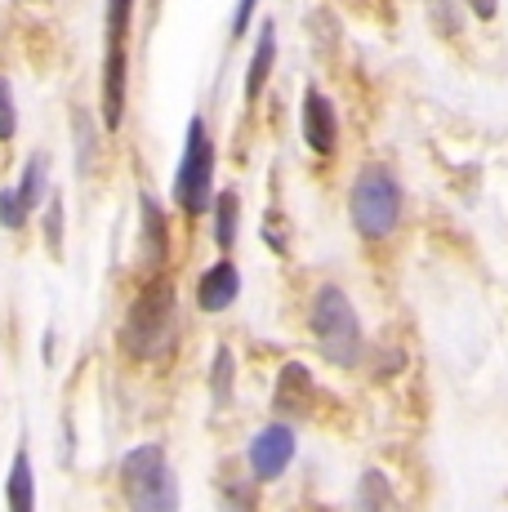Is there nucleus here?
<instances>
[{
	"label": "nucleus",
	"mask_w": 508,
	"mask_h": 512,
	"mask_svg": "<svg viewBox=\"0 0 508 512\" xmlns=\"http://www.w3.org/2000/svg\"><path fill=\"white\" fill-rule=\"evenodd\" d=\"M174 334H179V299H174L170 281H152L125 312L121 343L134 361H161L174 352Z\"/></svg>",
	"instance_id": "nucleus-1"
},
{
	"label": "nucleus",
	"mask_w": 508,
	"mask_h": 512,
	"mask_svg": "<svg viewBox=\"0 0 508 512\" xmlns=\"http://www.w3.org/2000/svg\"><path fill=\"white\" fill-rule=\"evenodd\" d=\"M308 326L326 361H335V366H357L361 361V321L353 312V299L339 285H321L312 294Z\"/></svg>",
	"instance_id": "nucleus-2"
},
{
	"label": "nucleus",
	"mask_w": 508,
	"mask_h": 512,
	"mask_svg": "<svg viewBox=\"0 0 508 512\" xmlns=\"http://www.w3.org/2000/svg\"><path fill=\"white\" fill-rule=\"evenodd\" d=\"M348 210H353V228L366 241H384L402 219V183L393 179L388 165H361L348 192Z\"/></svg>",
	"instance_id": "nucleus-3"
},
{
	"label": "nucleus",
	"mask_w": 508,
	"mask_h": 512,
	"mask_svg": "<svg viewBox=\"0 0 508 512\" xmlns=\"http://www.w3.org/2000/svg\"><path fill=\"white\" fill-rule=\"evenodd\" d=\"M121 486L130 512H179V486L161 446H139L121 459Z\"/></svg>",
	"instance_id": "nucleus-4"
},
{
	"label": "nucleus",
	"mask_w": 508,
	"mask_h": 512,
	"mask_svg": "<svg viewBox=\"0 0 508 512\" xmlns=\"http://www.w3.org/2000/svg\"><path fill=\"white\" fill-rule=\"evenodd\" d=\"M210 192H214V143L201 116H192L188 143H183V165L174 174V201L183 205V214H205V205H214Z\"/></svg>",
	"instance_id": "nucleus-5"
},
{
	"label": "nucleus",
	"mask_w": 508,
	"mask_h": 512,
	"mask_svg": "<svg viewBox=\"0 0 508 512\" xmlns=\"http://www.w3.org/2000/svg\"><path fill=\"white\" fill-rule=\"evenodd\" d=\"M250 468L259 481H277L281 472L290 468V459H295V428L290 423H268L263 432H254L250 441Z\"/></svg>",
	"instance_id": "nucleus-6"
},
{
	"label": "nucleus",
	"mask_w": 508,
	"mask_h": 512,
	"mask_svg": "<svg viewBox=\"0 0 508 512\" xmlns=\"http://www.w3.org/2000/svg\"><path fill=\"white\" fill-rule=\"evenodd\" d=\"M304 143L312 147L317 156H330L339 147V116H335V103L312 85L304 94Z\"/></svg>",
	"instance_id": "nucleus-7"
},
{
	"label": "nucleus",
	"mask_w": 508,
	"mask_h": 512,
	"mask_svg": "<svg viewBox=\"0 0 508 512\" xmlns=\"http://www.w3.org/2000/svg\"><path fill=\"white\" fill-rule=\"evenodd\" d=\"M241 294V272L232 268L228 259H219L210 272L197 281V303L205 312H223V308H232V299Z\"/></svg>",
	"instance_id": "nucleus-8"
},
{
	"label": "nucleus",
	"mask_w": 508,
	"mask_h": 512,
	"mask_svg": "<svg viewBox=\"0 0 508 512\" xmlns=\"http://www.w3.org/2000/svg\"><path fill=\"white\" fill-rule=\"evenodd\" d=\"M139 214H143V263H148V268H161L165 254H170V223H165L156 196H148V192L139 196Z\"/></svg>",
	"instance_id": "nucleus-9"
},
{
	"label": "nucleus",
	"mask_w": 508,
	"mask_h": 512,
	"mask_svg": "<svg viewBox=\"0 0 508 512\" xmlns=\"http://www.w3.org/2000/svg\"><path fill=\"white\" fill-rule=\"evenodd\" d=\"M121 116H125V45L107 49V63H103V125L116 130Z\"/></svg>",
	"instance_id": "nucleus-10"
},
{
	"label": "nucleus",
	"mask_w": 508,
	"mask_h": 512,
	"mask_svg": "<svg viewBox=\"0 0 508 512\" xmlns=\"http://www.w3.org/2000/svg\"><path fill=\"white\" fill-rule=\"evenodd\" d=\"M277 410L281 415H308L312 410V379H308L304 366H295V361H290L277 379Z\"/></svg>",
	"instance_id": "nucleus-11"
},
{
	"label": "nucleus",
	"mask_w": 508,
	"mask_h": 512,
	"mask_svg": "<svg viewBox=\"0 0 508 512\" xmlns=\"http://www.w3.org/2000/svg\"><path fill=\"white\" fill-rule=\"evenodd\" d=\"M272 63H277V23L259 27V41H254V58H250V76H246V98H259L263 85L272 76Z\"/></svg>",
	"instance_id": "nucleus-12"
},
{
	"label": "nucleus",
	"mask_w": 508,
	"mask_h": 512,
	"mask_svg": "<svg viewBox=\"0 0 508 512\" xmlns=\"http://www.w3.org/2000/svg\"><path fill=\"white\" fill-rule=\"evenodd\" d=\"M9 512H36V477H32V459L27 450L14 455V468H9Z\"/></svg>",
	"instance_id": "nucleus-13"
},
{
	"label": "nucleus",
	"mask_w": 508,
	"mask_h": 512,
	"mask_svg": "<svg viewBox=\"0 0 508 512\" xmlns=\"http://www.w3.org/2000/svg\"><path fill=\"white\" fill-rule=\"evenodd\" d=\"M45 170H50V156H45V152L27 156V170H23V179H18V187H14L27 214H32L36 205H41V196H45Z\"/></svg>",
	"instance_id": "nucleus-14"
},
{
	"label": "nucleus",
	"mask_w": 508,
	"mask_h": 512,
	"mask_svg": "<svg viewBox=\"0 0 508 512\" xmlns=\"http://www.w3.org/2000/svg\"><path fill=\"white\" fill-rule=\"evenodd\" d=\"M237 214H241V201L232 192L214 196V241L223 250H232V241H237Z\"/></svg>",
	"instance_id": "nucleus-15"
},
{
	"label": "nucleus",
	"mask_w": 508,
	"mask_h": 512,
	"mask_svg": "<svg viewBox=\"0 0 508 512\" xmlns=\"http://www.w3.org/2000/svg\"><path fill=\"white\" fill-rule=\"evenodd\" d=\"M134 0H107V49H121L125 32H130Z\"/></svg>",
	"instance_id": "nucleus-16"
},
{
	"label": "nucleus",
	"mask_w": 508,
	"mask_h": 512,
	"mask_svg": "<svg viewBox=\"0 0 508 512\" xmlns=\"http://www.w3.org/2000/svg\"><path fill=\"white\" fill-rule=\"evenodd\" d=\"M428 18H433V27L442 36H459V27H464V9H459V0H428Z\"/></svg>",
	"instance_id": "nucleus-17"
},
{
	"label": "nucleus",
	"mask_w": 508,
	"mask_h": 512,
	"mask_svg": "<svg viewBox=\"0 0 508 512\" xmlns=\"http://www.w3.org/2000/svg\"><path fill=\"white\" fill-rule=\"evenodd\" d=\"M76 147H81V174H90L99 152H94V121L85 107H76Z\"/></svg>",
	"instance_id": "nucleus-18"
},
{
	"label": "nucleus",
	"mask_w": 508,
	"mask_h": 512,
	"mask_svg": "<svg viewBox=\"0 0 508 512\" xmlns=\"http://www.w3.org/2000/svg\"><path fill=\"white\" fill-rule=\"evenodd\" d=\"M214 401H228L232 397V352L228 348H219L214 352Z\"/></svg>",
	"instance_id": "nucleus-19"
},
{
	"label": "nucleus",
	"mask_w": 508,
	"mask_h": 512,
	"mask_svg": "<svg viewBox=\"0 0 508 512\" xmlns=\"http://www.w3.org/2000/svg\"><path fill=\"white\" fill-rule=\"evenodd\" d=\"M18 130V107H14V90H9V81L0 76V143H9Z\"/></svg>",
	"instance_id": "nucleus-20"
},
{
	"label": "nucleus",
	"mask_w": 508,
	"mask_h": 512,
	"mask_svg": "<svg viewBox=\"0 0 508 512\" xmlns=\"http://www.w3.org/2000/svg\"><path fill=\"white\" fill-rule=\"evenodd\" d=\"M0 223H5V228H14V232L27 223V210H23V201H18L14 187H5V192H0Z\"/></svg>",
	"instance_id": "nucleus-21"
},
{
	"label": "nucleus",
	"mask_w": 508,
	"mask_h": 512,
	"mask_svg": "<svg viewBox=\"0 0 508 512\" xmlns=\"http://www.w3.org/2000/svg\"><path fill=\"white\" fill-rule=\"evenodd\" d=\"M45 236H50V250L58 254V241H63V196H50V214H45Z\"/></svg>",
	"instance_id": "nucleus-22"
},
{
	"label": "nucleus",
	"mask_w": 508,
	"mask_h": 512,
	"mask_svg": "<svg viewBox=\"0 0 508 512\" xmlns=\"http://www.w3.org/2000/svg\"><path fill=\"white\" fill-rule=\"evenodd\" d=\"M254 5H259V0H237V14H232V36H241V32H246V27H250Z\"/></svg>",
	"instance_id": "nucleus-23"
},
{
	"label": "nucleus",
	"mask_w": 508,
	"mask_h": 512,
	"mask_svg": "<svg viewBox=\"0 0 508 512\" xmlns=\"http://www.w3.org/2000/svg\"><path fill=\"white\" fill-rule=\"evenodd\" d=\"M464 5H468V9H473V14H477V18H486V23H491V18H495V14H500V0H464Z\"/></svg>",
	"instance_id": "nucleus-24"
}]
</instances>
